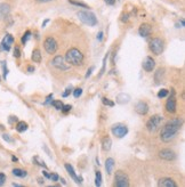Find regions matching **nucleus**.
Instances as JSON below:
<instances>
[{"label":"nucleus","mask_w":185,"mask_h":187,"mask_svg":"<svg viewBox=\"0 0 185 187\" xmlns=\"http://www.w3.org/2000/svg\"><path fill=\"white\" fill-rule=\"evenodd\" d=\"M37 2H49V1H53V0H35Z\"/></svg>","instance_id":"3c124183"},{"label":"nucleus","mask_w":185,"mask_h":187,"mask_svg":"<svg viewBox=\"0 0 185 187\" xmlns=\"http://www.w3.org/2000/svg\"><path fill=\"white\" fill-rule=\"evenodd\" d=\"M142 66L146 72H152L155 67V61L152 58V57L147 56V57H145V59L143 61Z\"/></svg>","instance_id":"ddd939ff"},{"label":"nucleus","mask_w":185,"mask_h":187,"mask_svg":"<svg viewBox=\"0 0 185 187\" xmlns=\"http://www.w3.org/2000/svg\"><path fill=\"white\" fill-rule=\"evenodd\" d=\"M13 44H14V37H13V35H12V34H6L4 37L2 41H1V45H0V50H1V52H9Z\"/></svg>","instance_id":"9d476101"},{"label":"nucleus","mask_w":185,"mask_h":187,"mask_svg":"<svg viewBox=\"0 0 185 187\" xmlns=\"http://www.w3.org/2000/svg\"><path fill=\"white\" fill-rule=\"evenodd\" d=\"M38 183L40 184V185H43V179H41V178H38Z\"/></svg>","instance_id":"864d4df0"},{"label":"nucleus","mask_w":185,"mask_h":187,"mask_svg":"<svg viewBox=\"0 0 185 187\" xmlns=\"http://www.w3.org/2000/svg\"><path fill=\"white\" fill-rule=\"evenodd\" d=\"M111 145H112V140L109 136H105L103 139H102V148L104 151H110L111 149Z\"/></svg>","instance_id":"aec40b11"},{"label":"nucleus","mask_w":185,"mask_h":187,"mask_svg":"<svg viewBox=\"0 0 185 187\" xmlns=\"http://www.w3.org/2000/svg\"><path fill=\"white\" fill-rule=\"evenodd\" d=\"M8 122L10 123V124H12V123H14V122H17V117H9Z\"/></svg>","instance_id":"37998d69"},{"label":"nucleus","mask_w":185,"mask_h":187,"mask_svg":"<svg viewBox=\"0 0 185 187\" xmlns=\"http://www.w3.org/2000/svg\"><path fill=\"white\" fill-rule=\"evenodd\" d=\"M151 32H152V26L150 24H146V23L142 24L138 29V34L143 37V38H147L151 34Z\"/></svg>","instance_id":"dca6fc26"},{"label":"nucleus","mask_w":185,"mask_h":187,"mask_svg":"<svg viewBox=\"0 0 185 187\" xmlns=\"http://www.w3.org/2000/svg\"><path fill=\"white\" fill-rule=\"evenodd\" d=\"M14 57L15 58H20L21 57V50H20V48L17 46H15V48H14Z\"/></svg>","instance_id":"c9c22d12"},{"label":"nucleus","mask_w":185,"mask_h":187,"mask_svg":"<svg viewBox=\"0 0 185 187\" xmlns=\"http://www.w3.org/2000/svg\"><path fill=\"white\" fill-rule=\"evenodd\" d=\"M13 186H15V187H21V185H18V184H13Z\"/></svg>","instance_id":"4d7b16f0"},{"label":"nucleus","mask_w":185,"mask_h":187,"mask_svg":"<svg viewBox=\"0 0 185 187\" xmlns=\"http://www.w3.org/2000/svg\"><path fill=\"white\" fill-rule=\"evenodd\" d=\"M31 38V32L29 30L26 31L25 33H24V35H23V37H22V44L23 45H25L26 42H28V40L30 39Z\"/></svg>","instance_id":"c756f323"},{"label":"nucleus","mask_w":185,"mask_h":187,"mask_svg":"<svg viewBox=\"0 0 185 187\" xmlns=\"http://www.w3.org/2000/svg\"><path fill=\"white\" fill-rule=\"evenodd\" d=\"M69 2L71 5L78 6V7H82V8H89V6H88V5H86L85 2H81V1H77V0H69Z\"/></svg>","instance_id":"a878e982"},{"label":"nucleus","mask_w":185,"mask_h":187,"mask_svg":"<svg viewBox=\"0 0 185 187\" xmlns=\"http://www.w3.org/2000/svg\"><path fill=\"white\" fill-rule=\"evenodd\" d=\"M77 16L83 24H86L88 26H95L97 24V18H96L94 13H91V12H79L77 14Z\"/></svg>","instance_id":"7ed1b4c3"},{"label":"nucleus","mask_w":185,"mask_h":187,"mask_svg":"<svg viewBox=\"0 0 185 187\" xmlns=\"http://www.w3.org/2000/svg\"><path fill=\"white\" fill-rule=\"evenodd\" d=\"M70 94H71V88H68V89H66V90H65V92L62 94V96H63V97H68Z\"/></svg>","instance_id":"79ce46f5"},{"label":"nucleus","mask_w":185,"mask_h":187,"mask_svg":"<svg viewBox=\"0 0 185 187\" xmlns=\"http://www.w3.org/2000/svg\"><path fill=\"white\" fill-rule=\"evenodd\" d=\"M169 92H168L167 89H161L159 92H158V97L159 98H165V97H167Z\"/></svg>","instance_id":"473e14b6"},{"label":"nucleus","mask_w":185,"mask_h":187,"mask_svg":"<svg viewBox=\"0 0 185 187\" xmlns=\"http://www.w3.org/2000/svg\"><path fill=\"white\" fill-rule=\"evenodd\" d=\"M102 103H103L105 106H110V107H113V106H114V102L110 100L109 98H106V97H103V98H102Z\"/></svg>","instance_id":"7c9ffc66"},{"label":"nucleus","mask_w":185,"mask_h":187,"mask_svg":"<svg viewBox=\"0 0 185 187\" xmlns=\"http://www.w3.org/2000/svg\"><path fill=\"white\" fill-rule=\"evenodd\" d=\"M95 70V66H91V67H89V70L87 71V73H86V75H85V78L86 79H88L89 78V77H91V73H93V71Z\"/></svg>","instance_id":"58836bf2"},{"label":"nucleus","mask_w":185,"mask_h":187,"mask_svg":"<svg viewBox=\"0 0 185 187\" xmlns=\"http://www.w3.org/2000/svg\"><path fill=\"white\" fill-rule=\"evenodd\" d=\"M6 182V174H2V172H0V186H2Z\"/></svg>","instance_id":"4c0bfd02"},{"label":"nucleus","mask_w":185,"mask_h":187,"mask_svg":"<svg viewBox=\"0 0 185 187\" xmlns=\"http://www.w3.org/2000/svg\"><path fill=\"white\" fill-rule=\"evenodd\" d=\"M64 167H65V169H66V171L69 172V174L71 176V178L73 179V180H74V182H76L77 184H79V185H80V184L82 183V178H81V177H78L77 174H76L73 167L70 164V163H65Z\"/></svg>","instance_id":"2eb2a0df"},{"label":"nucleus","mask_w":185,"mask_h":187,"mask_svg":"<svg viewBox=\"0 0 185 187\" xmlns=\"http://www.w3.org/2000/svg\"><path fill=\"white\" fill-rule=\"evenodd\" d=\"M33 162H35L37 165H39V167H43V169H47V165H46V163H45V162H43L39 156L33 157Z\"/></svg>","instance_id":"bb28decb"},{"label":"nucleus","mask_w":185,"mask_h":187,"mask_svg":"<svg viewBox=\"0 0 185 187\" xmlns=\"http://www.w3.org/2000/svg\"><path fill=\"white\" fill-rule=\"evenodd\" d=\"M114 182L117 187H128L129 186V178L128 174L122 170H118L114 176Z\"/></svg>","instance_id":"39448f33"},{"label":"nucleus","mask_w":185,"mask_h":187,"mask_svg":"<svg viewBox=\"0 0 185 187\" xmlns=\"http://www.w3.org/2000/svg\"><path fill=\"white\" fill-rule=\"evenodd\" d=\"M43 176H45L46 178H48V179H49V177H50V174H49L48 171H43Z\"/></svg>","instance_id":"de8ad7c7"},{"label":"nucleus","mask_w":185,"mask_h":187,"mask_svg":"<svg viewBox=\"0 0 185 187\" xmlns=\"http://www.w3.org/2000/svg\"><path fill=\"white\" fill-rule=\"evenodd\" d=\"M162 121H164V117H161V115H153L146 122V129L150 132H155V131H158L160 129Z\"/></svg>","instance_id":"20e7f679"},{"label":"nucleus","mask_w":185,"mask_h":187,"mask_svg":"<svg viewBox=\"0 0 185 187\" xmlns=\"http://www.w3.org/2000/svg\"><path fill=\"white\" fill-rule=\"evenodd\" d=\"M71 109H72V106L71 105H63V107H62V112L64 114H66V113H69L70 111H71Z\"/></svg>","instance_id":"f704fd0d"},{"label":"nucleus","mask_w":185,"mask_h":187,"mask_svg":"<svg viewBox=\"0 0 185 187\" xmlns=\"http://www.w3.org/2000/svg\"><path fill=\"white\" fill-rule=\"evenodd\" d=\"M81 95H82V89H81V88H77V89H74V90H73V96L76 97V98H79Z\"/></svg>","instance_id":"72a5a7b5"},{"label":"nucleus","mask_w":185,"mask_h":187,"mask_svg":"<svg viewBox=\"0 0 185 187\" xmlns=\"http://www.w3.org/2000/svg\"><path fill=\"white\" fill-rule=\"evenodd\" d=\"M2 139L6 140L7 143H14V139L9 135H7V134H4V135H2Z\"/></svg>","instance_id":"e433bc0d"},{"label":"nucleus","mask_w":185,"mask_h":187,"mask_svg":"<svg viewBox=\"0 0 185 187\" xmlns=\"http://www.w3.org/2000/svg\"><path fill=\"white\" fill-rule=\"evenodd\" d=\"M97 40H98V41H102V40H103V32H102V31L98 32V34H97Z\"/></svg>","instance_id":"a18cd8bd"},{"label":"nucleus","mask_w":185,"mask_h":187,"mask_svg":"<svg viewBox=\"0 0 185 187\" xmlns=\"http://www.w3.org/2000/svg\"><path fill=\"white\" fill-rule=\"evenodd\" d=\"M113 169H114V160L112 157H109L105 161V170H106V174H111L113 172Z\"/></svg>","instance_id":"6ab92c4d"},{"label":"nucleus","mask_w":185,"mask_h":187,"mask_svg":"<svg viewBox=\"0 0 185 187\" xmlns=\"http://www.w3.org/2000/svg\"><path fill=\"white\" fill-rule=\"evenodd\" d=\"M49 179H50V180H53V182H57V180L60 179V177H58V174H50V177H49Z\"/></svg>","instance_id":"a19ab883"},{"label":"nucleus","mask_w":185,"mask_h":187,"mask_svg":"<svg viewBox=\"0 0 185 187\" xmlns=\"http://www.w3.org/2000/svg\"><path fill=\"white\" fill-rule=\"evenodd\" d=\"M181 127H182V120L179 117H176V119H172L170 121H168L164 126V128L161 129V134H160L161 140H164V142L172 140L177 135V132L179 131Z\"/></svg>","instance_id":"f257e3e1"},{"label":"nucleus","mask_w":185,"mask_h":187,"mask_svg":"<svg viewBox=\"0 0 185 187\" xmlns=\"http://www.w3.org/2000/svg\"><path fill=\"white\" fill-rule=\"evenodd\" d=\"M50 98H53V95H49V96H48V97H47V99H46V102H45L43 104H48V103L50 102Z\"/></svg>","instance_id":"09e8293b"},{"label":"nucleus","mask_w":185,"mask_h":187,"mask_svg":"<svg viewBox=\"0 0 185 187\" xmlns=\"http://www.w3.org/2000/svg\"><path fill=\"white\" fill-rule=\"evenodd\" d=\"M104 2L109 6H113V5L116 4V0H104Z\"/></svg>","instance_id":"c03bdc74"},{"label":"nucleus","mask_w":185,"mask_h":187,"mask_svg":"<svg viewBox=\"0 0 185 187\" xmlns=\"http://www.w3.org/2000/svg\"><path fill=\"white\" fill-rule=\"evenodd\" d=\"M52 105L54 106V109H56V110H62V107H63V103L61 102V100H52Z\"/></svg>","instance_id":"c85d7f7f"},{"label":"nucleus","mask_w":185,"mask_h":187,"mask_svg":"<svg viewBox=\"0 0 185 187\" xmlns=\"http://www.w3.org/2000/svg\"><path fill=\"white\" fill-rule=\"evenodd\" d=\"M95 185L97 187L102 185V174L99 171H96V174H95Z\"/></svg>","instance_id":"cd10ccee"},{"label":"nucleus","mask_w":185,"mask_h":187,"mask_svg":"<svg viewBox=\"0 0 185 187\" xmlns=\"http://www.w3.org/2000/svg\"><path fill=\"white\" fill-rule=\"evenodd\" d=\"M150 49L154 55H161L164 52V49H165L164 41L161 39H159V38L152 39L150 41Z\"/></svg>","instance_id":"423d86ee"},{"label":"nucleus","mask_w":185,"mask_h":187,"mask_svg":"<svg viewBox=\"0 0 185 187\" xmlns=\"http://www.w3.org/2000/svg\"><path fill=\"white\" fill-rule=\"evenodd\" d=\"M12 160H13L14 162H16V161H17V157H16V156H12Z\"/></svg>","instance_id":"5fc2aeb1"},{"label":"nucleus","mask_w":185,"mask_h":187,"mask_svg":"<svg viewBox=\"0 0 185 187\" xmlns=\"http://www.w3.org/2000/svg\"><path fill=\"white\" fill-rule=\"evenodd\" d=\"M135 111H136V113H138L139 115H145V114H147V112H149V105H147L145 102L141 100V102H138L137 104H136V106H135Z\"/></svg>","instance_id":"4468645a"},{"label":"nucleus","mask_w":185,"mask_h":187,"mask_svg":"<svg viewBox=\"0 0 185 187\" xmlns=\"http://www.w3.org/2000/svg\"><path fill=\"white\" fill-rule=\"evenodd\" d=\"M13 174L15 176V177H18V178H24V177H26L28 172H26L25 170H22V169H18V168H15V169L13 170Z\"/></svg>","instance_id":"b1692460"},{"label":"nucleus","mask_w":185,"mask_h":187,"mask_svg":"<svg viewBox=\"0 0 185 187\" xmlns=\"http://www.w3.org/2000/svg\"><path fill=\"white\" fill-rule=\"evenodd\" d=\"M2 67H4V78H7V74H8V69L6 66V62H2Z\"/></svg>","instance_id":"ea45409f"},{"label":"nucleus","mask_w":185,"mask_h":187,"mask_svg":"<svg viewBox=\"0 0 185 187\" xmlns=\"http://www.w3.org/2000/svg\"><path fill=\"white\" fill-rule=\"evenodd\" d=\"M121 20H122L124 22H127V21H128V15H127V14H126V15H124V16H122V18H121Z\"/></svg>","instance_id":"8fccbe9b"},{"label":"nucleus","mask_w":185,"mask_h":187,"mask_svg":"<svg viewBox=\"0 0 185 187\" xmlns=\"http://www.w3.org/2000/svg\"><path fill=\"white\" fill-rule=\"evenodd\" d=\"M31 58H32V61L35 62V63H40L41 62V52H40V50L39 49H35L32 52Z\"/></svg>","instance_id":"5701e85b"},{"label":"nucleus","mask_w":185,"mask_h":187,"mask_svg":"<svg viewBox=\"0 0 185 187\" xmlns=\"http://www.w3.org/2000/svg\"><path fill=\"white\" fill-rule=\"evenodd\" d=\"M48 22H49V20H45V21H43V27H45V26H46V24H47Z\"/></svg>","instance_id":"603ef678"},{"label":"nucleus","mask_w":185,"mask_h":187,"mask_svg":"<svg viewBox=\"0 0 185 187\" xmlns=\"http://www.w3.org/2000/svg\"><path fill=\"white\" fill-rule=\"evenodd\" d=\"M28 72H29V73L35 72V67H33V66H29V67H28Z\"/></svg>","instance_id":"49530a36"},{"label":"nucleus","mask_w":185,"mask_h":187,"mask_svg":"<svg viewBox=\"0 0 185 187\" xmlns=\"http://www.w3.org/2000/svg\"><path fill=\"white\" fill-rule=\"evenodd\" d=\"M164 75H165L164 69H159V70L155 72L154 80H155V83H157V85H159L160 82H162V80H164Z\"/></svg>","instance_id":"4be33fe9"},{"label":"nucleus","mask_w":185,"mask_h":187,"mask_svg":"<svg viewBox=\"0 0 185 187\" xmlns=\"http://www.w3.org/2000/svg\"><path fill=\"white\" fill-rule=\"evenodd\" d=\"M10 12V6L8 4H0V16L1 17H6Z\"/></svg>","instance_id":"412c9836"},{"label":"nucleus","mask_w":185,"mask_h":187,"mask_svg":"<svg viewBox=\"0 0 185 187\" xmlns=\"http://www.w3.org/2000/svg\"><path fill=\"white\" fill-rule=\"evenodd\" d=\"M16 130L18 132H24V131L28 130V123L24 121H18L17 124H16Z\"/></svg>","instance_id":"393cba45"},{"label":"nucleus","mask_w":185,"mask_h":187,"mask_svg":"<svg viewBox=\"0 0 185 187\" xmlns=\"http://www.w3.org/2000/svg\"><path fill=\"white\" fill-rule=\"evenodd\" d=\"M57 42H56V40L52 37H48L45 39L43 41V48H45V50L48 52V54H55L56 50H57Z\"/></svg>","instance_id":"0eeeda50"},{"label":"nucleus","mask_w":185,"mask_h":187,"mask_svg":"<svg viewBox=\"0 0 185 187\" xmlns=\"http://www.w3.org/2000/svg\"><path fill=\"white\" fill-rule=\"evenodd\" d=\"M52 64H53V66H55L56 69L62 70V71H66L70 69V65L69 64H66V61H65L62 56L54 57V59L52 61Z\"/></svg>","instance_id":"1a4fd4ad"},{"label":"nucleus","mask_w":185,"mask_h":187,"mask_svg":"<svg viewBox=\"0 0 185 187\" xmlns=\"http://www.w3.org/2000/svg\"><path fill=\"white\" fill-rule=\"evenodd\" d=\"M61 182H62V184H63V185H66V182H65L63 178H61Z\"/></svg>","instance_id":"6e6d98bb"},{"label":"nucleus","mask_w":185,"mask_h":187,"mask_svg":"<svg viewBox=\"0 0 185 187\" xmlns=\"http://www.w3.org/2000/svg\"><path fill=\"white\" fill-rule=\"evenodd\" d=\"M65 61H66V63H69L70 65L81 66L83 64V55L77 48H71L65 55Z\"/></svg>","instance_id":"f03ea898"},{"label":"nucleus","mask_w":185,"mask_h":187,"mask_svg":"<svg viewBox=\"0 0 185 187\" xmlns=\"http://www.w3.org/2000/svg\"><path fill=\"white\" fill-rule=\"evenodd\" d=\"M129 100L130 96L128 94H125V92H121L117 96V103L118 104H127V103H129Z\"/></svg>","instance_id":"a211bd4d"},{"label":"nucleus","mask_w":185,"mask_h":187,"mask_svg":"<svg viewBox=\"0 0 185 187\" xmlns=\"http://www.w3.org/2000/svg\"><path fill=\"white\" fill-rule=\"evenodd\" d=\"M108 57H109V52L106 54V56L104 57L103 64H102V70H101V72H99V75H98V77H102V75L104 74V72H105V66H106V59H108Z\"/></svg>","instance_id":"2f4dec72"},{"label":"nucleus","mask_w":185,"mask_h":187,"mask_svg":"<svg viewBox=\"0 0 185 187\" xmlns=\"http://www.w3.org/2000/svg\"><path fill=\"white\" fill-rule=\"evenodd\" d=\"M159 156L160 159H162L165 161H172L176 159V154L174 151L169 149V148H165V149H161L159 152Z\"/></svg>","instance_id":"f8f14e48"},{"label":"nucleus","mask_w":185,"mask_h":187,"mask_svg":"<svg viewBox=\"0 0 185 187\" xmlns=\"http://www.w3.org/2000/svg\"><path fill=\"white\" fill-rule=\"evenodd\" d=\"M158 185L161 187H177V184L172 178H161Z\"/></svg>","instance_id":"f3484780"},{"label":"nucleus","mask_w":185,"mask_h":187,"mask_svg":"<svg viewBox=\"0 0 185 187\" xmlns=\"http://www.w3.org/2000/svg\"><path fill=\"white\" fill-rule=\"evenodd\" d=\"M112 134L118 137V138H122V137H125L127 134H128V128L124 124H117V126H113L112 127Z\"/></svg>","instance_id":"9b49d317"},{"label":"nucleus","mask_w":185,"mask_h":187,"mask_svg":"<svg viewBox=\"0 0 185 187\" xmlns=\"http://www.w3.org/2000/svg\"><path fill=\"white\" fill-rule=\"evenodd\" d=\"M177 109V104H176V97H175V90L172 89L170 92V96L166 102V110H167L168 113H175Z\"/></svg>","instance_id":"6e6552de"}]
</instances>
